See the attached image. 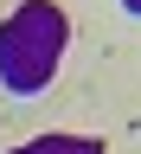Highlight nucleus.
I'll list each match as a JSON object with an SVG mask.
<instances>
[{"instance_id":"obj_2","label":"nucleus","mask_w":141,"mask_h":154,"mask_svg":"<svg viewBox=\"0 0 141 154\" xmlns=\"http://www.w3.org/2000/svg\"><path fill=\"white\" fill-rule=\"evenodd\" d=\"M19 154H103V148H96V141H32Z\"/></svg>"},{"instance_id":"obj_1","label":"nucleus","mask_w":141,"mask_h":154,"mask_svg":"<svg viewBox=\"0 0 141 154\" xmlns=\"http://www.w3.org/2000/svg\"><path fill=\"white\" fill-rule=\"evenodd\" d=\"M64 13L51 7V0H26L7 26H0V84L19 90V96H32V90H45L51 84V71H58V51H64Z\"/></svg>"},{"instance_id":"obj_3","label":"nucleus","mask_w":141,"mask_h":154,"mask_svg":"<svg viewBox=\"0 0 141 154\" xmlns=\"http://www.w3.org/2000/svg\"><path fill=\"white\" fill-rule=\"evenodd\" d=\"M122 7H128V13H141V0H122Z\"/></svg>"}]
</instances>
